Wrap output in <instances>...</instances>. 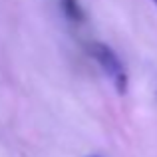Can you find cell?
<instances>
[{
	"label": "cell",
	"instance_id": "6da1fadb",
	"mask_svg": "<svg viewBox=\"0 0 157 157\" xmlns=\"http://www.w3.org/2000/svg\"><path fill=\"white\" fill-rule=\"evenodd\" d=\"M88 54L94 58V62L104 72V76L109 80L115 94L117 96H125L127 90H129V74H127L125 66L119 60V56L115 54L113 48L104 44V42L94 40V42L88 44Z\"/></svg>",
	"mask_w": 157,
	"mask_h": 157
},
{
	"label": "cell",
	"instance_id": "7a4b0ae2",
	"mask_svg": "<svg viewBox=\"0 0 157 157\" xmlns=\"http://www.w3.org/2000/svg\"><path fill=\"white\" fill-rule=\"evenodd\" d=\"M60 6L70 22H82L84 20V8H82L80 0H60Z\"/></svg>",
	"mask_w": 157,
	"mask_h": 157
},
{
	"label": "cell",
	"instance_id": "3957f363",
	"mask_svg": "<svg viewBox=\"0 0 157 157\" xmlns=\"http://www.w3.org/2000/svg\"><path fill=\"white\" fill-rule=\"evenodd\" d=\"M151 2H153V4H155V6H157V0H151Z\"/></svg>",
	"mask_w": 157,
	"mask_h": 157
},
{
	"label": "cell",
	"instance_id": "277c9868",
	"mask_svg": "<svg viewBox=\"0 0 157 157\" xmlns=\"http://www.w3.org/2000/svg\"><path fill=\"white\" fill-rule=\"evenodd\" d=\"M88 157H98V155H88Z\"/></svg>",
	"mask_w": 157,
	"mask_h": 157
}]
</instances>
